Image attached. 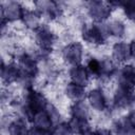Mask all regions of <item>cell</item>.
Instances as JSON below:
<instances>
[{"label": "cell", "mask_w": 135, "mask_h": 135, "mask_svg": "<svg viewBox=\"0 0 135 135\" xmlns=\"http://www.w3.org/2000/svg\"><path fill=\"white\" fill-rule=\"evenodd\" d=\"M121 6L123 7L127 17L130 20L135 21V1H122Z\"/></svg>", "instance_id": "obj_25"}, {"label": "cell", "mask_w": 135, "mask_h": 135, "mask_svg": "<svg viewBox=\"0 0 135 135\" xmlns=\"http://www.w3.org/2000/svg\"><path fill=\"white\" fill-rule=\"evenodd\" d=\"M86 69H88L89 74H91L94 77L99 78L100 76V61L99 60H97L96 58H91L88 62Z\"/></svg>", "instance_id": "obj_24"}, {"label": "cell", "mask_w": 135, "mask_h": 135, "mask_svg": "<svg viewBox=\"0 0 135 135\" xmlns=\"http://www.w3.org/2000/svg\"><path fill=\"white\" fill-rule=\"evenodd\" d=\"M73 133L77 135H84L90 131V123L88 119L84 118H78V117H72L69 122Z\"/></svg>", "instance_id": "obj_19"}, {"label": "cell", "mask_w": 135, "mask_h": 135, "mask_svg": "<svg viewBox=\"0 0 135 135\" xmlns=\"http://www.w3.org/2000/svg\"><path fill=\"white\" fill-rule=\"evenodd\" d=\"M135 103V93L133 89L119 86L114 95V105L117 109H127Z\"/></svg>", "instance_id": "obj_6"}, {"label": "cell", "mask_w": 135, "mask_h": 135, "mask_svg": "<svg viewBox=\"0 0 135 135\" xmlns=\"http://www.w3.org/2000/svg\"><path fill=\"white\" fill-rule=\"evenodd\" d=\"M21 20L23 21V23L25 24L26 27L35 30V31L41 25L40 24V15H39V13H37L35 11L24 8L23 16H22Z\"/></svg>", "instance_id": "obj_17"}, {"label": "cell", "mask_w": 135, "mask_h": 135, "mask_svg": "<svg viewBox=\"0 0 135 135\" xmlns=\"http://www.w3.org/2000/svg\"><path fill=\"white\" fill-rule=\"evenodd\" d=\"M130 49H131V56L135 58V40H133L130 44Z\"/></svg>", "instance_id": "obj_30"}, {"label": "cell", "mask_w": 135, "mask_h": 135, "mask_svg": "<svg viewBox=\"0 0 135 135\" xmlns=\"http://www.w3.org/2000/svg\"><path fill=\"white\" fill-rule=\"evenodd\" d=\"M84 135H98V132H97V131H94V132H93V131L90 130V131H89L88 133H85Z\"/></svg>", "instance_id": "obj_32"}, {"label": "cell", "mask_w": 135, "mask_h": 135, "mask_svg": "<svg viewBox=\"0 0 135 135\" xmlns=\"http://www.w3.org/2000/svg\"><path fill=\"white\" fill-rule=\"evenodd\" d=\"M88 98L89 101L91 103V105L97 110V111H103L107 108V99L105 96L102 92V90L100 89H94L92 91L89 92L88 94Z\"/></svg>", "instance_id": "obj_13"}, {"label": "cell", "mask_w": 135, "mask_h": 135, "mask_svg": "<svg viewBox=\"0 0 135 135\" xmlns=\"http://www.w3.org/2000/svg\"><path fill=\"white\" fill-rule=\"evenodd\" d=\"M1 6V20L5 21H15L18 19H22L24 8L17 1H7L2 2Z\"/></svg>", "instance_id": "obj_5"}, {"label": "cell", "mask_w": 135, "mask_h": 135, "mask_svg": "<svg viewBox=\"0 0 135 135\" xmlns=\"http://www.w3.org/2000/svg\"><path fill=\"white\" fill-rule=\"evenodd\" d=\"M89 15L92 17L93 20L96 22H101L110 17L112 7L110 6L109 2H103L100 0H93L86 3Z\"/></svg>", "instance_id": "obj_4"}, {"label": "cell", "mask_w": 135, "mask_h": 135, "mask_svg": "<svg viewBox=\"0 0 135 135\" xmlns=\"http://www.w3.org/2000/svg\"><path fill=\"white\" fill-rule=\"evenodd\" d=\"M119 86L133 89L135 86V66L129 64L124 65L118 75Z\"/></svg>", "instance_id": "obj_11"}, {"label": "cell", "mask_w": 135, "mask_h": 135, "mask_svg": "<svg viewBox=\"0 0 135 135\" xmlns=\"http://www.w3.org/2000/svg\"><path fill=\"white\" fill-rule=\"evenodd\" d=\"M9 135H28L30 130H27L25 121L22 118H16L8 124Z\"/></svg>", "instance_id": "obj_20"}, {"label": "cell", "mask_w": 135, "mask_h": 135, "mask_svg": "<svg viewBox=\"0 0 135 135\" xmlns=\"http://www.w3.org/2000/svg\"><path fill=\"white\" fill-rule=\"evenodd\" d=\"M70 77H71L72 82L79 84L81 86H85L89 81L88 69L81 64L74 65L70 71Z\"/></svg>", "instance_id": "obj_12"}, {"label": "cell", "mask_w": 135, "mask_h": 135, "mask_svg": "<svg viewBox=\"0 0 135 135\" xmlns=\"http://www.w3.org/2000/svg\"><path fill=\"white\" fill-rule=\"evenodd\" d=\"M55 40H56L55 35L46 25L41 24L36 30V41L40 46L42 55H46L50 52H52Z\"/></svg>", "instance_id": "obj_3"}, {"label": "cell", "mask_w": 135, "mask_h": 135, "mask_svg": "<svg viewBox=\"0 0 135 135\" xmlns=\"http://www.w3.org/2000/svg\"><path fill=\"white\" fill-rule=\"evenodd\" d=\"M45 111L47 112V114L50 115V117L52 118L54 123H57L60 119V113L58 112V110L52 104V103H47V105L45 107Z\"/></svg>", "instance_id": "obj_27"}, {"label": "cell", "mask_w": 135, "mask_h": 135, "mask_svg": "<svg viewBox=\"0 0 135 135\" xmlns=\"http://www.w3.org/2000/svg\"><path fill=\"white\" fill-rule=\"evenodd\" d=\"M115 72H116V66L111 59L103 58L102 60H100V76H99V78L109 79L114 75Z\"/></svg>", "instance_id": "obj_21"}, {"label": "cell", "mask_w": 135, "mask_h": 135, "mask_svg": "<svg viewBox=\"0 0 135 135\" xmlns=\"http://www.w3.org/2000/svg\"><path fill=\"white\" fill-rule=\"evenodd\" d=\"M22 75V72L18 65L15 63L4 64L2 62L1 64V78L6 83H12L17 80H20Z\"/></svg>", "instance_id": "obj_10"}, {"label": "cell", "mask_w": 135, "mask_h": 135, "mask_svg": "<svg viewBox=\"0 0 135 135\" xmlns=\"http://www.w3.org/2000/svg\"><path fill=\"white\" fill-rule=\"evenodd\" d=\"M117 135H135V128L132 124L129 116L122 117L114 124Z\"/></svg>", "instance_id": "obj_15"}, {"label": "cell", "mask_w": 135, "mask_h": 135, "mask_svg": "<svg viewBox=\"0 0 135 135\" xmlns=\"http://www.w3.org/2000/svg\"><path fill=\"white\" fill-rule=\"evenodd\" d=\"M28 135H54V134L49 130H43L37 127H33L32 129H30Z\"/></svg>", "instance_id": "obj_28"}, {"label": "cell", "mask_w": 135, "mask_h": 135, "mask_svg": "<svg viewBox=\"0 0 135 135\" xmlns=\"http://www.w3.org/2000/svg\"><path fill=\"white\" fill-rule=\"evenodd\" d=\"M72 117H78V118H89V110L86 104L83 101H77L75 102L71 108Z\"/></svg>", "instance_id": "obj_22"}, {"label": "cell", "mask_w": 135, "mask_h": 135, "mask_svg": "<svg viewBox=\"0 0 135 135\" xmlns=\"http://www.w3.org/2000/svg\"><path fill=\"white\" fill-rule=\"evenodd\" d=\"M113 57L115 60L119 62H123L130 59L131 57V49L130 44L124 42H117L113 46Z\"/></svg>", "instance_id": "obj_14"}, {"label": "cell", "mask_w": 135, "mask_h": 135, "mask_svg": "<svg viewBox=\"0 0 135 135\" xmlns=\"http://www.w3.org/2000/svg\"><path fill=\"white\" fill-rule=\"evenodd\" d=\"M65 94L66 96L74 100L75 102L77 101H82L85 98V91L84 86H81L79 84H76L74 82H71L66 85L65 88Z\"/></svg>", "instance_id": "obj_16"}, {"label": "cell", "mask_w": 135, "mask_h": 135, "mask_svg": "<svg viewBox=\"0 0 135 135\" xmlns=\"http://www.w3.org/2000/svg\"><path fill=\"white\" fill-rule=\"evenodd\" d=\"M129 118H130V120H131L132 124H133V126H134V128H135V111H134V112H132V113L129 115Z\"/></svg>", "instance_id": "obj_31"}, {"label": "cell", "mask_w": 135, "mask_h": 135, "mask_svg": "<svg viewBox=\"0 0 135 135\" xmlns=\"http://www.w3.org/2000/svg\"><path fill=\"white\" fill-rule=\"evenodd\" d=\"M33 122H34L35 127L40 128V129H43V130H49V131H51V129L53 128V124H54L52 118L50 117V115L47 114V112L45 111V109L43 111L38 112L35 115Z\"/></svg>", "instance_id": "obj_18"}, {"label": "cell", "mask_w": 135, "mask_h": 135, "mask_svg": "<svg viewBox=\"0 0 135 135\" xmlns=\"http://www.w3.org/2000/svg\"><path fill=\"white\" fill-rule=\"evenodd\" d=\"M18 66L20 68L22 74L28 77L35 78L38 74V65L36 59L26 53L18 56Z\"/></svg>", "instance_id": "obj_8"}, {"label": "cell", "mask_w": 135, "mask_h": 135, "mask_svg": "<svg viewBox=\"0 0 135 135\" xmlns=\"http://www.w3.org/2000/svg\"><path fill=\"white\" fill-rule=\"evenodd\" d=\"M109 35L115 36V37H123L126 33L124 24L119 20H113L109 24H107Z\"/></svg>", "instance_id": "obj_23"}, {"label": "cell", "mask_w": 135, "mask_h": 135, "mask_svg": "<svg viewBox=\"0 0 135 135\" xmlns=\"http://www.w3.org/2000/svg\"><path fill=\"white\" fill-rule=\"evenodd\" d=\"M62 56L66 62L74 65L79 64L82 58V45L79 42H72L68 44L62 51Z\"/></svg>", "instance_id": "obj_9"}, {"label": "cell", "mask_w": 135, "mask_h": 135, "mask_svg": "<svg viewBox=\"0 0 135 135\" xmlns=\"http://www.w3.org/2000/svg\"><path fill=\"white\" fill-rule=\"evenodd\" d=\"M97 132H98V135H113L112 132L110 130H107V129H100Z\"/></svg>", "instance_id": "obj_29"}, {"label": "cell", "mask_w": 135, "mask_h": 135, "mask_svg": "<svg viewBox=\"0 0 135 135\" xmlns=\"http://www.w3.org/2000/svg\"><path fill=\"white\" fill-rule=\"evenodd\" d=\"M47 103L49 102L42 93L34 90L33 88L27 89L24 104L21 108L22 113L26 119H28L30 121H33L35 115L38 112L43 111L45 109V107L47 105Z\"/></svg>", "instance_id": "obj_1"}, {"label": "cell", "mask_w": 135, "mask_h": 135, "mask_svg": "<svg viewBox=\"0 0 135 135\" xmlns=\"http://www.w3.org/2000/svg\"><path fill=\"white\" fill-rule=\"evenodd\" d=\"M109 36L105 24H86L82 28V38L88 43L103 44Z\"/></svg>", "instance_id": "obj_2"}, {"label": "cell", "mask_w": 135, "mask_h": 135, "mask_svg": "<svg viewBox=\"0 0 135 135\" xmlns=\"http://www.w3.org/2000/svg\"><path fill=\"white\" fill-rule=\"evenodd\" d=\"M53 134L54 135H72L73 131H72V129H71L69 123L61 122V123H59V124H57L55 127Z\"/></svg>", "instance_id": "obj_26"}, {"label": "cell", "mask_w": 135, "mask_h": 135, "mask_svg": "<svg viewBox=\"0 0 135 135\" xmlns=\"http://www.w3.org/2000/svg\"><path fill=\"white\" fill-rule=\"evenodd\" d=\"M35 5H36V8L39 14L45 15L50 19H56V18L60 17L62 14V8L55 1L40 0V1H36Z\"/></svg>", "instance_id": "obj_7"}]
</instances>
